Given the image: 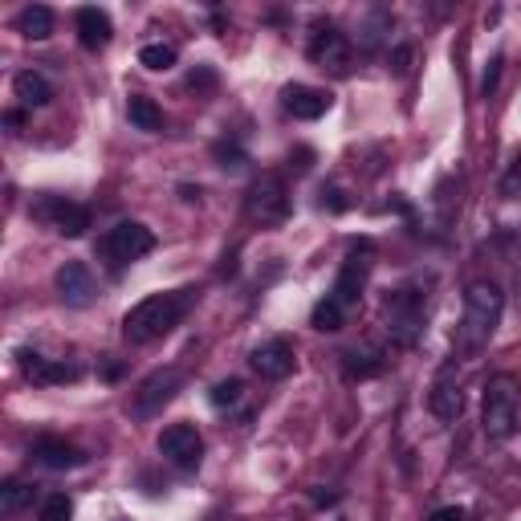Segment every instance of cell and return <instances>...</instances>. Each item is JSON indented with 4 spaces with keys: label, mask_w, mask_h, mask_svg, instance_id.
<instances>
[{
    "label": "cell",
    "mask_w": 521,
    "mask_h": 521,
    "mask_svg": "<svg viewBox=\"0 0 521 521\" xmlns=\"http://www.w3.org/2000/svg\"><path fill=\"white\" fill-rule=\"evenodd\" d=\"M187 306H192V289H171V293H151V298L135 301L122 317V338L130 346H147V342L171 334L184 322Z\"/></svg>",
    "instance_id": "obj_1"
},
{
    "label": "cell",
    "mask_w": 521,
    "mask_h": 521,
    "mask_svg": "<svg viewBox=\"0 0 521 521\" xmlns=\"http://www.w3.org/2000/svg\"><path fill=\"white\" fill-rule=\"evenodd\" d=\"M501 289L493 281H472L464 293V322H460V350L464 355H480L493 342L497 322H501Z\"/></svg>",
    "instance_id": "obj_2"
},
{
    "label": "cell",
    "mask_w": 521,
    "mask_h": 521,
    "mask_svg": "<svg viewBox=\"0 0 521 521\" xmlns=\"http://www.w3.org/2000/svg\"><path fill=\"white\" fill-rule=\"evenodd\" d=\"M517 412H521V383L517 374H493L485 383V412H480V428L488 440H505L517 428Z\"/></svg>",
    "instance_id": "obj_3"
},
{
    "label": "cell",
    "mask_w": 521,
    "mask_h": 521,
    "mask_svg": "<svg viewBox=\"0 0 521 521\" xmlns=\"http://www.w3.org/2000/svg\"><path fill=\"white\" fill-rule=\"evenodd\" d=\"M151 249H155V232L147 224H138V220H118V224L106 228V236L98 241V252H102L114 269L135 265V260L147 257Z\"/></svg>",
    "instance_id": "obj_4"
},
{
    "label": "cell",
    "mask_w": 521,
    "mask_h": 521,
    "mask_svg": "<svg viewBox=\"0 0 521 521\" xmlns=\"http://www.w3.org/2000/svg\"><path fill=\"white\" fill-rule=\"evenodd\" d=\"M179 391H184V371H179V366L151 371L135 391H130V415H135V420H151V415H159Z\"/></svg>",
    "instance_id": "obj_5"
},
{
    "label": "cell",
    "mask_w": 521,
    "mask_h": 521,
    "mask_svg": "<svg viewBox=\"0 0 521 521\" xmlns=\"http://www.w3.org/2000/svg\"><path fill=\"white\" fill-rule=\"evenodd\" d=\"M244 212H249V220L260 228L285 224V216H289V192H285L281 175H260L257 184L249 187V195H244Z\"/></svg>",
    "instance_id": "obj_6"
},
{
    "label": "cell",
    "mask_w": 521,
    "mask_h": 521,
    "mask_svg": "<svg viewBox=\"0 0 521 521\" xmlns=\"http://www.w3.org/2000/svg\"><path fill=\"white\" fill-rule=\"evenodd\" d=\"M159 452H163V460H171L175 469H195L204 456V436L192 423H171V428L159 431Z\"/></svg>",
    "instance_id": "obj_7"
},
{
    "label": "cell",
    "mask_w": 521,
    "mask_h": 521,
    "mask_svg": "<svg viewBox=\"0 0 521 521\" xmlns=\"http://www.w3.org/2000/svg\"><path fill=\"white\" fill-rule=\"evenodd\" d=\"M53 289H57V298H62L65 306L81 309V306H90V301H94L98 285H94V273H90L81 260H65V265L53 273Z\"/></svg>",
    "instance_id": "obj_8"
},
{
    "label": "cell",
    "mask_w": 521,
    "mask_h": 521,
    "mask_svg": "<svg viewBox=\"0 0 521 521\" xmlns=\"http://www.w3.org/2000/svg\"><path fill=\"white\" fill-rule=\"evenodd\" d=\"M420 317H423V309H420V298L415 293H407V289H399V293H391L387 298V330L395 334V342H415V334H420Z\"/></svg>",
    "instance_id": "obj_9"
},
{
    "label": "cell",
    "mask_w": 521,
    "mask_h": 521,
    "mask_svg": "<svg viewBox=\"0 0 521 521\" xmlns=\"http://www.w3.org/2000/svg\"><path fill=\"white\" fill-rule=\"evenodd\" d=\"M428 403H431V415H436L440 423H456V420H460V412H464V395H460V387H456V366H452V363H448L444 371L436 374Z\"/></svg>",
    "instance_id": "obj_10"
},
{
    "label": "cell",
    "mask_w": 521,
    "mask_h": 521,
    "mask_svg": "<svg viewBox=\"0 0 521 521\" xmlns=\"http://www.w3.org/2000/svg\"><path fill=\"white\" fill-rule=\"evenodd\" d=\"M249 366L260 374V379H285V374H293V346L285 338L260 342V346H252Z\"/></svg>",
    "instance_id": "obj_11"
},
{
    "label": "cell",
    "mask_w": 521,
    "mask_h": 521,
    "mask_svg": "<svg viewBox=\"0 0 521 521\" xmlns=\"http://www.w3.org/2000/svg\"><path fill=\"white\" fill-rule=\"evenodd\" d=\"M306 53H309V62H314V65L334 70V73H342V70H346V62H350V45H346V37H342L338 29H314Z\"/></svg>",
    "instance_id": "obj_12"
},
{
    "label": "cell",
    "mask_w": 521,
    "mask_h": 521,
    "mask_svg": "<svg viewBox=\"0 0 521 521\" xmlns=\"http://www.w3.org/2000/svg\"><path fill=\"white\" fill-rule=\"evenodd\" d=\"M366 273H371V260H366V252H350V257L342 260V269H338V281H334L330 298L338 301L342 309L355 306V301L363 298V289H366Z\"/></svg>",
    "instance_id": "obj_13"
},
{
    "label": "cell",
    "mask_w": 521,
    "mask_h": 521,
    "mask_svg": "<svg viewBox=\"0 0 521 521\" xmlns=\"http://www.w3.org/2000/svg\"><path fill=\"white\" fill-rule=\"evenodd\" d=\"M281 106L293 114V118L314 122V118H322V114L330 110V94L317 90V86H301V81H293V86L281 90Z\"/></svg>",
    "instance_id": "obj_14"
},
{
    "label": "cell",
    "mask_w": 521,
    "mask_h": 521,
    "mask_svg": "<svg viewBox=\"0 0 521 521\" xmlns=\"http://www.w3.org/2000/svg\"><path fill=\"white\" fill-rule=\"evenodd\" d=\"M16 363H21V374H24V379L45 383V387H49V383H73V379H81L78 366L53 363V358L37 355V350H16Z\"/></svg>",
    "instance_id": "obj_15"
},
{
    "label": "cell",
    "mask_w": 521,
    "mask_h": 521,
    "mask_svg": "<svg viewBox=\"0 0 521 521\" xmlns=\"http://www.w3.org/2000/svg\"><path fill=\"white\" fill-rule=\"evenodd\" d=\"M33 460L41 464V469H53V472H65V469H81V464L90 460L81 448L65 444V440H53V436H41L37 444H33Z\"/></svg>",
    "instance_id": "obj_16"
},
{
    "label": "cell",
    "mask_w": 521,
    "mask_h": 521,
    "mask_svg": "<svg viewBox=\"0 0 521 521\" xmlns=\"http://www.w3.org/2000/svg\"><path fill=\"white\" fill-rule=\"evenodd\" d=\"M45 216H49V224H53L62 236H70V241L86 236V228H90V212L81 208V204H70V200L45 204Z\"/></svg>",
    "instance_id": "obj_17"
},
{
    "label": "cell",
    "mask_w": 521,
    "mask_h": 521,
    "mask_svg": "<svg viewBox=\"0 0 521 521\" xmlns=\"http://www.w3.org/2000/svg\"><path fill=\"white\" fill-rule=\"evenodd\" d=\"M114 37V24L102 8H78V41L86 49H106Z\"/></svg>",
    "instance_id": "obj_18"
},
{
    "label": "cell",
    "mask_w": 521,
    "mask_h": 521,
    "mask_svg": "<svg viewBox=\"0 0 521 521\" xmlns=\"http://www.w3.org/2000/svg\"><path fill=\"white\" fill-rule=\"evenodd\" d=\"M13 94L21 98L24 106H49V102H53V86H49L41 73H33V70L16 73V78H13Z\"/></svg>",
    "instance_id": "obj_19"
},
{
    "label": "cell",
    "mask_w": 521,
    "mask_h": 521,
    "mask_svg": "<svg viewBox=\"0 0 521 521\" xmlns=\"http://www.w3.org/2000/svg\"><path fill=\"white\" fill-rule=\"evenodd\" d=\"M16 29H21V37H29V41H45V37H53V13H49L45 5H29V8H21V16H16Z\"/></svg>",
    "instance_id": "obj_20"
},
{
    "label": "cell",
    "mask_w": 521,
    "mask_h": 521,
    "mask_svg": "<svg viewBox=\"0 0 521 521\" xmlns=\"http://www.w3.org/2000/svg\"><path fill=\"white\" fill-rule=\"evenodd\" d=\"M127 114H130V127L147 130V135H155V130L163 127V110L151 102V98H143V94H130Z\"/></svg>",
    "instance_id": "obj_21"
},
{
    "label": "cell",
    "mask_w": 521,
    "mask_h": 521,
    "mask_svg": "<svg viewBox=\"0 0 521 521\" xmlns=\"http://www.w3.org/2000/svg\"><path fill=\"white\" fill-rule=\"evenodd\" d=\"M309 326H314V330H322V334L342 330V306L334 298H322L314 306V314H309Z\"/></svg>",
    "instance_id": "obj_22"
},
{
    "label": "cell",
    "mask_w": 521,
    "mask_h": 521,
    "mask_svg": "<svg viewBox=\"0 0 521 521\" xmlns=\"http://www.w3.org/2000/svg\"><path fill=\"white\" fill-rule=\"evenodd\" d=\"M138 65L151 70V73H167L171 65H175V49L159 45V41H155V45H143V49H138Z\"/></svg>",
    "instance_id": "obj_23"
},
{
    "label": "cell",
    "mask_w": 521,
    "mask_h": 521,
    "mask_svg": "<svg viewBox=\"0 0 521 521\" xmlns=\"http://www.w3.org/2000/svg\"><path fill=\"white\" fill-rule=\"evenodd\" d=\"M379 371H383V358L374 355V350H366V355L350 350V355H346V374H350V379H374Z\"/></svg>",
    "instance_id": "obj_24"
},
{
    "label": "cell",
    "mask_w": 521,
    "mask_h": 521,
    "mask_svg": "<svg viewBox=\"0 0 521 521\" xmlns=\"http://www.w3.org/2000/svg\"><path fill=\"white\" fill-rule=\"evenodd\" d=\"M73 517V501L65 493H49L41 501V521H70Z\"/></svg>",
    "instance_id": "obj_25"
},
{
    "label": "cell",
    "mask_w": 521,
    "mask_h": 521,
    "mask_svg": "<svg viewBox=\"0 0 521 521\" xmlns=\"http://www.w3.org/2000/svg\"><path fill=\"white\" fill-rule=\"evenodd\" d=\"M29 501H33V488L21 485V480H8L5 493H0V505H5V513H16L21 505H29Z\"/></svg>",
    "instance_id": "obj_26"
},
{
    "label": "cell",
    "mask_w": 521,
    "mask_h": 521,
    "mask_svg": "<svg viewBox=\"0 0 521 521\" xmlns=\"http://www.w3.org/2000/svg\"><path fill=\"white\" fill-rule=\"evenodd\" d=\"M212 159H216L224 171H241L244 163H249V159H244V151H241L236 143H216V147H212Z\"/></svg>",
    "instance_id": "obj_27"
},
{
    "label": "cell",
    "mask_w": 521,
    "mask_h": 521,
    "mask_svg": "<svg viewBox=\"0 0 521 521\" xmlns=\"http://www.w3.org/2000/svg\"><path fill=\"white\" fill-rule=\"evenodd\" d=\"M241 379H224V383H216V387H212V403L216 407H232L236 399H241Z\"/></svg>",
    "instance_id": "obj_28"
},
{
    "label": "cell",
    "mask_w": 521,
    "mask_h": 521,
    "mask_svg": "<svg viewBox=\"0 0 521 521\" xmlns=\"http://www.w3.org/2000/svg\"><path fill=\"white\" fill-rule=\"evenodd\" d=\"M501 192H505V195H521V155L509 163V171H505V179H501Z\"/></svg>",
    "instance_id": "obj_29"
},
{
    "label": "cell",
    "mask_w": 521,
    "mask_h": 521,
    "mask_svg": "<svg viewBox=\"0 0 521 521\" xmlns=\"http://www.w3.org/2000/svg\"><path fill=\"white\" fill-rule=\"evenodd\" d=\"M428 521H464V509L460 505H444V509H436Z\"/></svg>",
    "instance_id": "obj_30"
},
{
    "label": "cell",
    "mask_w": 521,
    "mask_h": 521,
    "mask_svg": "<svg viewBox=\"0 0 521 521\" xmlns=\"http://www.w3.org/2000/svg\"><path fill=\"white\" fill-rule=\"evenodd\" d=\"M497 73H501V57H493V65H488V73H485V86H480V94H493L497 90Z\"/></svg>",
    "instance_id": "obj_31"
},
{
    "label": "cell",
    "mask_w": 521,
    "mask_h": 521,
    "mask_svg": "<svg viewBox=\"0 0 521 521\" xmlns=\"http://www.w3.org/2000/svg\"><path fill=\"white\" fill-rule=\"evenodd\" d=\"M326 204H330V212H342V208H346V200H342V192H338V187H330V192H322V208H326Z\"/></svg>",
    "instance_id": "obj_32"
},
{
    "label": "cell",
    "mask_w": 521,
    "mask_h": 521,
    "mask_svg": "<svg viewBox=\"0 0 521 521\" xmlns=\"http://www.w3.org/2000/svg\"><path fill=\"white\" fill-rule=\"evenodd\" d=\"M298 159V171H309V163H314V151H309V147H298V151L289 155V163Z\"/></svg>",
    "instance_id": "obj_33"
},
{
    "label": "cell",
    "mask_w": 521,
    "mask_h": 521,
    "mask_svg": "<svg viewBox=\"0 0 521 521\" xmlns=\"http://www.w3.org/2000/svg\"><path fill=\"white\" fill-rule=\"evenodd\" d=\"M118 374H122L118 363H106V366H102V379H118Z\"/></svg>",
    "instance_id": "obj_34"
}]
</instances>
